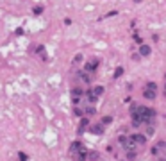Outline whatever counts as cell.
<instances>
[{"label":"cell","mask_w":166,"mask_h":161,"mask_svg":"<svg viewBox=\"0 0 166 161\" xmlns=\"http://www.w3.org/2000/svg\"><path fill=\"white\" fill-rule=\"evenodd\" d=\"M82 97H84V90H82V88H73V90H72V100H73L75 106L79 104V100H80Z\"/></svg>","instance_id":"2"},{"label":"cell","mask_w":166,"mask_h":161,"mask_svg":"<svg viewBox=\"0 0 166 161\" xmlns=\"http://www.w3.org/2000/svg\"><path fill=\"white\" fill-rule=\"evenodd\" d=\"M93 93H95L97 97H100V95L104 93V88H102V86H95V88H93Z\"/></svg>","instance_id":"14"},{"label":"cell","mask_w":166,"mask_h":161,"mask_svg":"<svg viewBox=\"0 0 166 161\" xmlns=\"http://www.w3.org/2000/svg\"><path fill=\"white\" fill-rule=\"evenodd\" d=\"M165 93H166V86H165Z\"/></svg>","instance_id":"23"},{"label":"cell","mask_w":166,"mask_h":161,"mask_svg":"<svg viewBox=\"0 0 166 161\" xmlns=\"http://www.w3.org/2000/svg\"><path fill=\"white\" fill-rule=\"evenodd\" d=\"M72 156H73V160L75 161H86L88 160V151H86V147L82 145V147H80L77 152H73Z\"/></svg>","instance_id":"1"},{"label":"cell","mask_w":166,"mask_h":161,"mask_svg":"<svg viewBox=\"0 0 166 161\" xmlns=\"http://www.w3.org/2000/svg\"><path fill=\"white\" fill-rule=\"evenodd\" d=\"M73 113H75L77 116H84V109H82V108H80L79 104H77V106L73 108Z\"/></svg>","instance_id":"12"},{"label":"cell","mask_w":166,"mask_h":161,"mask_svg":"<svg viewBox=\"0 0 166 161\" xmlns=\"http://www.w3.org/2000/svg\"><path fill=\"white\" fill-rule=\"evenodd\" d=\"M84 113H86V115H95V113H97V109L93 108V104H88V106L84 108Z\"/></svg>","instance_id":"11"},{"label":"cell","mask_w":166,"mask_h":161,"mask_svg":"<svg viewBox=\"0 0 166 161\" xmlns=\"http://www.w3.org/2000/svg\"><path fill=\"white\" fill-rule=\"evenodd\" d=\"M156 95H157V91L148 90V88H145V91H143V97H145V99H148V100H154V99H156Z\"/></svg>","instance_id":"7"},{"label":"cell","mask_w":166,"mask_h":161,"mask_svg":"<svg viewBox=\"0 0 166 161\" xmlns=\"http://www.w3.org/2000/svg\"><path fill=\"white\" fill-rule=\"evenodd\" d=\"M150 52H152V50H150V47H148V45H141V47H139V56H141V57L150 56Z\"/></svg>","instance_id":"8"},{"label":"cell","mask_w":166,"mask_h":161,"mask_svg":"<svg viewBox=\"0 0 166 161\" xmlns=\"http://www.w3.org/2000/svg\"><path fill=\"white\" fill-rule=\"evenodd\" d=\"M32 13H34V14H41V13H43V7H41V5H38L36 9H32Z\"/></svg>","instance_id":"19"},{"label":"cell","mask_w":166,"mask_h":161,"mask_svg":"<svg viewBox=\"0 0 166 161\" xmlns=\"http://www.w3.org/2000/svg\"><path fill=\"white\" fill-rule=\"evenodd\" d=\"M82 61V54H77L75 57H73V63H80Z\"/></svg>","instance_id":"21"},{"label":"cell","mask_w":166,"mask_h":161,"mask_svg":"<svg viewBox=\"0 0 166 161\" xmlns=\"http://www.w3.org/2000/svg\"><path fill=\"white\" fill-rule=\"evenodd\" d=\"M98 152H88V161H98Z\"/></svg>","instance_id":"13"},{"label":"cell","mask_w":166,"mask_h":161,"mask_svg":"<svg viewBox=\"0 0 166 161\" xmlns=\"http://www.w3.org/2000/svg\"><path fill=\"white\" fill-rule=\"evenodd\" d=\"M77 77H79L82 82H86V84L91 82V75H89V72H86V70H84V72H77Z\"/></svg>","instance_id":"4"},{"label":"cell","mask_w":166,"mask_h":161,"mask_svg":"<svg viewBox=\"0 0 166 161\" xmlns=\"http://www.w3.org/2000/svg\"><path fill=\"white\" fill-rule=\"evenodd\" d=\"M165 79H166V73H165Z\"/></svg>","instance_id":"24"},{"label":"cell","mask_w":166,"mask_h":161,"mask_svg":"<svg viewBox=\"0 0 166 161\" xmlns=\"http://www.w3.org/2000/svg\"><path fill=\"white\" fill-rule=\"evenodd\" d=\"M132 136V140L138 143V145H145L147 143V136H143V134H131Z\"/></svg>","instance_id":"6"},{"label":"cell","mask_w":166,"mask_h":161,"mask_svg":"<svg viewBox=\"0 0 166 161\" xmlns=\"http://www.w3.org/2000/svg\"><path fill=\"white\" fill-rule=\"evenodd\" d=\"M89 133L91 134H104V125L102 124H97V125H89Z\"/></svg>","instance_id":"5"},{"label":"cell","mask_w":166,"mask_h":161,"mask_svg":"<svg viewBox=\"0 0 166 161\" xmlns=\"http://www.w3.org/2000/svg\"><path fill=\"white\" fill-rule=\"evenodd\" d=\"M18 161H29L27 154H25V152H20V154H18Z\"/></svg>","instance_id":"18"},{"label":"cell","mask_w":166,"mask_h":161,"mask_svg":"<svg viewBox=\"0 0 166 161\" xmlns=\"http://www.w3.org/2000/svg\"><path fill=\"white\" fill-rule=\"evenodd\" d=\"M80 147H82V143H80V142H73V143L70 145V152L73 154V152H77V151H79Z\"/></svg>","instance_id":"10"},{"label":"cell","mask_w":166,"mask_h":161,"mask_svg":"<svg viewBox=\"0 0 166 161\" xmlns=\"http://www.w3.org/2000/svg\"><path fill=\"white\" fill-rule=\"evenodd\" d=\"M111 122H113V116H104L102 118V125H109Z\"/></svg>","instance_id":"16"},{"label":"cell","mask_w":166,"mask_h":161,"mask_svg":"<svg viewBox=\"0 0 166 161\" xmlns=\"http://www.w3.org/2000/svg\"><path fill=\"white\" fill-rule=\"evenodd\" d=\"M36 54H41V52H45V47L43 45H39V47H36V50H34Z\"/></svg>","instance_id":"20"},{"label":"cell","mask_w":166,"mask_h":161,"mask_svg":"<svg viewBox=\"0 0 166 161\" xmlns=\"http://www.w3.org/2000/svg\"><path fill=\"white\" fill-rule=\"evenodd\" d=\"M122 75H123V68L118 66V68L114 70V79H118V77H122Z\"/></svg>","instance_id":"15"},{"label":"cell","mask_w":166,"mask_h":161,"mask_svg":"<svg viewBox=\"0 0 166 161\" xmlns=\"http://www.w3.org/2000/svg\"><path fill=\"white\" fill-rule=\"evenodd\" d=\"M98 65H100V61H98L97 57H93V59H89V61L86 63L84 68H86V72H95V70L98 68Z\"/></svg>","instance_id":"3"},{"label":"cell","mask_w":166,"mask_h":161,"mask_svg":"<svg viewBox=\"0 0 166 161\" xmlns=\"http://www.w3.org/2000/svg\"><path fill=\"white\" fill-rule=\"evenodd\" d=\"M16 36H20V34H23V29H16V32H14Z\"/></svg>","instance_id":"22"},{"label":"cell","mask_w":166,"mask_h":161,"mask_svg":"<svg viewBox=\"0 0 166 161\" xmlns=\"http://www.w3.org/2000/svg\"><path fill=\"white\" fill-rule=\"evenodd\" d=\"M89 125V122H88V118L86 116H82V120H80V125H79V134H82L84 133V129Z\"/></svg>","instance_id":"9"},{"label":"cell","mask_w":166,"mask_h":161,"mask_svg":"<svg viewBox=\"0 0 166 161\" xmlns=\"http://www.w3.org/2000/svg\"><path fill=\"white\" fill-rule=\"evenodd\" d=\"M145 88H148V90H154V91H157V84L156 82H147V86Z\"/></svg>","instance_id":"17"}]
</instances>
